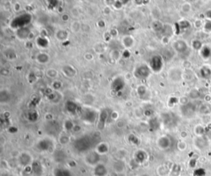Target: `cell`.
Returning a JSON list of instances; mask_svg holds the SVG:
<instances>
[{
	"label": "cell",
	"mask_w": 211,
	"mask_h": 176,
	"mask_svg": "<svg viewBox=\"0 0 211 176\" xmlns=\"http://www.w3.org/2000/svg\"><path fill=\"white\" fill-rule=\"evenodd\" d=\"M93 144V137L85 135L76 140L74 143V147L78 152H85L92 147Z\"/></svg>",
	"instance_id": "6da1fadb"
},
{
	"label": "cell",
	"mask_w": 211,
	"mask_h": 176,
	"mask_svg": "<svg viewBox=\"0 0 211 176\" xmlns=\"http://www.w3.org/2000/svg\"><path fill=\"white\" fill-rule=\"evenodd\" d=\"M31 21V16L29 13L21 14L12 20L11 22V28L17 30L24 28L27 25L30 23Z\"/></svg>",
	"instance_id": "7a4b0ae2"
},
{
	"label": "cell",
	"mask_w": 211,
	"mask_h": 176,
	"mask_svg": "<svg viewBox=\"0 0 211 176\" xmlns=\"http://www.w3.org/2000/svg\"><path fill=\"white\" fill-rule=\"evenodd\" d=\"M97 117V112L90 108H86L83 110L81 115L82 120L86 124H93Z\"/></svg>",
	"instance_id": "3957f363"
},
{
	"label": "cell",
	"mask_w": 211,
	"mask_h": 176,
	"mask_svg": "<svg viewBox=\"0 0 211 176\" xmlns=\"http://www.w3.org/2000/svg\"><path fill=\"white\" fill-rule=\"evenodd\" d=\"M151 68L147 65H140L135 71V76L139 79L148 78L151 73Z\"/></svg>",
	"instance_id": "277c9868"
},
{
	"label": "cell",
	"mask_w": 211,
	"mask_h": 176,
	"mask_svg": "<svg viewBox=\"0 0 211 176\" xmlns=\"http://www.w3.org/2000/svg\"><path fill=\"white\" fill-rule=\"evenodd\" d=\"M163 65V58L159 55H155L154 57H152V58L150 59V62H149V66H150V68L152 71L154 72H159L162 69Z\"/></svg>",
	"instance_id": "5b68a950"
},
{
	"label": "cell",
	"mask_w": 211,
	"mask_h": 176,
	"mask_svg": "<svg viewBox=\"0 0 211 176\" xmlns=\"http://www.w3.org/2000/svg\"><path fill=\"white\" fill-rule=\"evenodd\" d=\"M100 160V154L97 153V152H92L90 153H88V155L86 156L85 157V161L88 164L91 165H97V164H99Z\"/></svg>",
	"instance_id": "8992f818"
},
{
	"label": "cell",
	"mask_w": 211,
	"mask_h": 176,
	"mask_svg": "<svg viewBox=\"0 0 211 176\" xmlns=\"http://www.w3.org/2000/svg\"><path fill=\"white\" fill-rule=\"evenodd\" d=\"M124 86H125V81L121 77L114 79V81L112 83V88L114 91H121L124 88Z\"/></svg>",
	"instance_id": "52a82bcc"
},
{
	"label": "cell",
	"mask_w": 211,
	"mask_h": 176,
	"mask_svg": "<svg viewBox=\"0 0 211 176\" xmlns=\"http://www.w3.org/2000/svg\"><path fill=\"white\" fill-rule=\"evenodd\" d=\"M18 161H19V164H21L22 166H27L31 161V156L27 152H23L19 156Z\"/></svg>",
	"instance_id": "ba28073f"
},
{
	"label": "cell",
	"mask_w": 211,
	"mask_h": 176,
	"mask_svg": "<svg viewBox=\"0 0 211 176\" xmlns=\"http://www.w3.org/2000/svg\"><path fill=\"white\" fill-rule=\"evenodd\" d=\"M52 146L51 141L49 139H46V138L41 140L39 143H37V147L39 148V150L43 151V152H45V151H48L49 149L50 148V146Z\"/></svg>",
	"instance_id": "9c48e42d"
},
{
	"label": "cell",
	"mask_w": 211,
	"mask_h": 176,
	"mask_svg": "<svg viewBox=\"0 0 211 176\" xmlns=\"http://www.w3.org/2000/svg\"><path fill=\"white\" fill-rule=\"evenodd\" d=\"M95 176H106L107 174V169L103 164H97L94 168Z\"/></svg>",
	"instance_id": "30bf717a"
},
{
	"label": "cell",
	"mask_w": 211,
	"mask_h": 176,
	"mask_svg": "<svg viewBox=\"0 0 211 176\" xmlns=\"http://www.w3.org/2000/svg\"><path fill=\"white\" fill-rule=\"evenodd\" d=\"M62 71H63V74L65 76L69 77H73L76 75V73H77L75 68L73 67V66H71V65H65V66H63V68H62Z\"/></svg>",
	"instance_id": "8fae6325"
},
{
	"label": "cell",
	"mask_w": 211,
	"mask_h": 176,
	"mask_svg": "<svg viewBox=\"0 0 211 176\" xmlns=\"http://www.w3.org/2000/svg\"><path fill=\"white\" fill-rule=\"evenodd\" d=\"M30 30L27 27L21 28V29H19V30H17V36H18L19 39H27L29 37V36H30Z\"/></svg>",
	"instance_id": "7c38bea8"
},
{
	"label": "cell",
	"mask_w": 211,
	"mask_h": 176,
	"mask_svg": "<svg viewBox=\"0 0 211 176\" xmlns=\"http://www.w3.org/2000/svg\"><path fill=\"white\" fill-rule=\"evenodd\" d=\"M107 118V112L106 111L105 109L102 110V112L100 113L99 115V123H98V128L102 129L104 126H105L106 121Z\"/></svg>",
	"instance_id": "4fadbf2b"
},
{
	"label": "cell",
	"mask_w": 211,
	"mask_h": 176,
	"mask_svg": "<svg viewBox=\"0 0 211 176\" xmlns=\"http://www.w3.org/2000/svg\"><path fill=\"white\" fill-rule=\"evenodd\" d=\"M65 107L69 112L73 114V115H75L76 113L78 112V109H79L78 105L73 101H68L65 105Z\"/></svg>",
	"instance_id": "5bb4252c"
},
{
	"label": "cell",
	"mask_w": 211,
	"mask_h": 176,
	"mask_svg": "<svg viewBox=\"0 0 211 176\" xmlns=\"http://www.w3.org/2000/svg\"><path fill=\"white\" fill-rule=\"evenodd\" d=\"M54 176H73L70 170L63 168H57L54 171Z\"/></svg>",
	"instance_id": "9a60e30c"
},
{
	"label": "cell",
	"mask_w": 211,
	"mask_h": 176,
	"mask_svg": "<svg viewBox=\"0 0 211 176\" xmlns=\"http://www.w3.org/2000/svg\"><path fill=\"white\" fill-rule=\"evenodd\" d=\"M157 144H158L159 147H161L162 149H166L170 146V140L168 137H160L159 140L157 141Z\"/></svg>",
	"instance_id": "2e32d148"
},
{
	"label": "cell",
	"mask_w": 211,
	"mask_h": 176,
	"mask_svg": "<svg viewBox=\"0 0 211 176\" xmlns=\"http://www.w3.org/2000/svg\"><path fill=\"white\" fill-rule=\"evenodd\" d=\"M31 170H32V172L36 175H41V173H42V167H41V165L40 164L38 161H35V162L32 163Z\"/></svg>",
	"instance_id": "e0dca14e"
},
{
	"label": "cell",
	"mask_w": 211,
	"mask_h": 176,
	"mask_svg": "<svg viewBox=\"0 0 211 176\" xmlns=\"http://www.w3.org/2000/svg\"><path fill=\"white\" fill-rule=\"evenodd\" d=\"M36 43L39 47L42 48V49H45L46 47H48L49 46V41L47 38L45 36H39L36 39Z\"/></svg>",
	"instance_id": "ac0fdd59"
},
{
	"label": "cell",
	"mask_w": 211,
	"mask_h": 176,
	"mask_svg": "<svg viewBox=\"0 0 211 176\" xmlns=\"http://www.w3.org/2000/svg\"><path fill=\"white\" fill-rule=\"evenodd\" d=\"M108 145L105 143H99L97 146V151L96 152L97 153H99L100 155H102V154H105L106 152H108Z\"/></svg>",
	"instance_id": "d6986e66"
},
{
	"label": "cell",
	"mask_w": 211,
	"mask_h": 176,
	"mask_svg": "<svg viewBox=\"0 0 211 176\" xmlns=\"http://www.w3.org/2000/svg\"><path fill=\"white\" fill-rule=\"evenodd\" d=\"M36 59H37V61L39 62L40 64H45L46 63H48L49 59H50V56L47 54H45V53H41V54L37 55Z\"/></svg>",
	"instance_id": "ffe728a7"
},
{
	"label": "cell",
	"mask_w": 211,
	"mask_h": 176,
	"mask_svg": "<svg viewBox=\"0 0 211 176\" xmlns=\"http://www.w3.org/2000/svg\"><path fill=\"white\" fill-rule=\"evenodd\" d=\"M146 159V153L143 151L137 152L135 154V160L138 163H142Z\"/></svg>",
	"instance_id": "44dd1931"
},
{
	"label": "cell",
	"mask_w": 211,
	"mask_h": 176,
	"mask_svg": "<svg viewBox=\"0 0 211 176\" xmlns=\"http://www.w3.org/2000/svg\"><path fill=\"white\" fill-rule=\"evenodd\" d=\"M123 44L126 48H130L134 44V39L131 36H125L123 39Z\"/></svg>",
	"instance_id": "7402d4cb"
},
{
	"label": "cell",
	"mask_w": 211,
	"mask_h": 176,
	"mask_svg": "<svg viewBox=\"0 0 211 176\" xmlns=\"http://www.w3.org/2000/svg\"><path fill=\"white\" fill-rule=\"evenodd\" d=\"M56 36H57V39L60 40H65L68 38V33L65 30H60L56 33Z\"/></svg>",
	"instance_id": "603a6c76"
},
{
	"label": "cell",
	"mask_w": 211,
	"mask_h": 176,
	"mask_svg": "<svg viewBox=\"0 0 211 176\" xmlns=\"http://www.w3.org/2000/svg\"><path fill=\"white\" fill-rule=\"evenodd\" d=\"M27 118L30 120V121L31 122H35L37 120V118H38V115H37V113L36 112V111H31V112L28 113V115H27Z\"/></svg>",
	"instance_id": "cb8c5ba5"
},
{
	"label": "cell",
	"mask_w": 211,
	"mask_h": 176,
	"mask_svg": "<svg viewBox=\"0 0 211 176\" xmlns=\"http://www.w3.org/2000/svg\"><path fill=\"white\" fill-rule=\"evenodd\" d=\"M5 54H6V56L9 59H13V58H15L17 57V55H16V54L12 49H8Z\"/></svg>",
	"instance_id": "d4e9b609"
},
{
	"label": "cell",
	"mask_w": 211,
	"mask_h": 176,
	"mask_svg": "<svg viewBox=\"0 0 211 176\" xmlns=\"http://www.w3.org/2000/svg\"><path fill=\"white\" fill-rule=\"evenodd\" d=\"M64 126H65V128H66V129L68 131L72 130L73 128V123H71V122H70V121H66V122H65V124H64Z\"/></svg>",
	"instance_id": "484cf974"
},
{
	"label": "cell",
	"mask_w": 211,
	"mask_h": 176,
	"mask_svg": "<svg viewBox=\"0 0 211 176\" xmlns=\"http://www.w3.org/2000/svg\"><path fill=\"white\" fill-rule=\"evenodd\" d=\"M69 137H66V136H61L60 137V143H62V144H66V143H69Z\"/></svg>",
	"instance_id": "4316f807"
},
{
	"label": "cell",
	"mask_w": 211,
	"mask_h": 176,
	"mask_svg": "<svg viewBox=\"0 0 211 176\" xmlns=\"http://www.w3.org/2000/svg\"><path fill=\"white\" fill-rule=\"evenodd\" d=\"M47 74H48L49 77H55L57 75V73H56V71L54 69H49V71L47 72Z\"/></svg>",
	"instance_id": "83f0119b"
},
{
	"label": "cell",
	"mask_w": 211,
	"mask_h": 176,
	"mask_svg": "<svg viewBox=\"0 0 211 176\" xmlns=\"http://www.w3.org/2000/svg\"><path fill=\"white\" fill-rule=\"evenodd\" d=\"M61 86H62V83H61L60 82H54V83H53L52 86H53V88H54V90H60Z\"/></svg>",
	"instance_id": "f1b7e54d"
},
{
	"label": "cell",
	"mask_w": 211,
	"mask_h": 176,
	"mask_svg": "<svg viewBox=\"0 0 211 176\" xmlns=\"http://www.w3.org/2000/svg\"><path fill=\"white\" fill-rule=\"evenodd\" d=\"M145 91H146V88L144 87V86H139V88H138V93H139V95H144V93H145Z\"/></svg>",
	"instance_id": "f546056e"
},
{
	"label": "cell",
	"mask_w": 211,
	"mask_h": 176,
	"mask_svg": "<svg viewBox=\"0 0 211 176\" xmlns=\"http://www.w3.org/2000/svg\"><path fill=\"white\" fill-rule=\"evenodd\" d=\"M186 146H187V145H186V143H183V142H181V143H178V148L180 149V150H181V151L185 150V149H186Z\"/></svg>",
	"instance_id": "4dcf8cb0"
},
{
	"label": "cell",
	"mask_w": 211,
	"mask_h": 176,
	"mask_svg": "<svg viewBox=\"0 0 211 176\" xmlns=\"http://www.w3.org/2000/svg\"><path fill=\"white\" fill-rule=\"evenodd\" d=\"M69 18H70V17H69L68 14H64V15L62 16V19H63V21H68Z\"/></svg>",
	"instance_id": "1f68e13d"
},
{
	"label": "cell",
	"mask_w": 211,
	"mask_h": 176,
	"mask_svg": "<svg viewBox=\"0 0 211 176\" xmlns=\"http://www.w3.org/2000/svg\"><path fill=\"white\" fill-rule=\"evenodd\" d=\"M98 26L101 27H105V22L103 21H100L99 22H98Z\"/></svg>",
	"instance_id": "d6a6232c"
},
{
	"label": "cell",
	"mask_w": 211,
	"mask_h": 176,
	"mask_svg": "<svg viewBox=\"0 0 211 176\" xmlns=\"http://www.w3.org/2000/svg\"><path fill=\"white\" fill-rule=\"evenodd\" d=\"M117 115H118L117 113H116V112H113L112 114V118H114V119H115V118H117Z\"/></svg>",
	"instance_id": "836d02e7"
}]
</instances>
